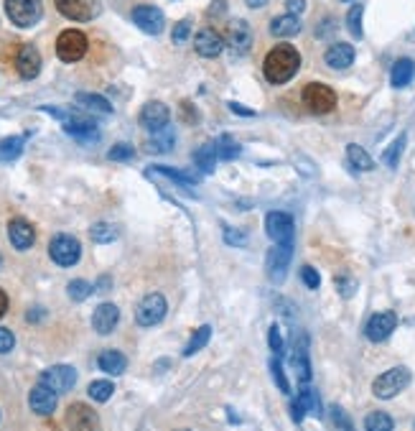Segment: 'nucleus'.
Here are the masks:
<instances>
[{"mask_svg":"<svg viewBox=\"0 0 415 431\" xmlns=\"http://www.w3.org/2000/svg\"><path fill=\"white\" fill-rule=\"evenodd\" d=\"M407 385H410V370L407 368H390L387 372L374 378L372 393L382 401H390V398L400 396Z\"/></svg>","mask_w":415,"mask_h":431,"instance_id":"f03ea898","label":"nucleus"},{"mask_svg":"<svg viewBox=\"0 0 415 431\" xmlns=\"http://www.w3.org/2000/svg\"><path fill=\"white\" fill-rule=\"evenodd\" d=\"M347 161L352 163V169L354 171H372L374 169V161H372V156L362 148V146H357V143H352V146H347Z\"/></svg>","mask_w":415,"mask_h":431,"instance_id":"c756f323","label":"nucleus"},{"mask_svg":"<svg viewBox=\"0 0 415 431\" xmlns=\"http://www.w3.org/2000/svg\"><path fill=\"white\" fill-rule=\"evenodd\" d=\"M64 133L77 138V141H97V138H100L97 126L87 118H69L67 123H64Z\"/></svg>","mask_w":415,"mask_h":431,"instance_id":"b1692460","label":"nucleus"},{"mask_svg":"<svg viewBox=\"0 0 415 431\" xmlns=\"http://www.w3.org/2000/svg\"><path fill=\"white\" fill-rule=\"evenodd\" d=\"M334 286H336L341 299H352V296L357 294V281L352 279V276H336V279H334Z\"/></svg>","mask_w":415,"mask_h":431,"instance_id":"a18cd8bd","label":"nucleus"},{"mask_svg":"<svg viewBox=\"0 0 415 431\" xmlns=\"http://www.w3.org/2000/svg\"><path fill=\"white\" fill-rule=\"evenodd\" d=\"M301 279H303V283H306L308 288L321 286V276H318V271H316L314 265H303V268H301Z\"/></svg>","mask_w":415,"mask_h":431,"instance_id":"8fccbe9b","label":"nucleus"},{"mask_svg":"<svg viewBox=\"0 0 415 431\" xmlns=\"http://www.w3.org/2000/svg\"><path fill=\"white\" fill-rule=\"evenodd\" d=\"M148 174H163V177L174 179V181H179V184H186V186H191V184H196V181H199L196 177H189L186 171L171 169V166H150Z\"/></svg>","mask_w":415,"mask_h":431,"instance_id":"58836bf2","label":"nucleus"},{"mask_svg":"<svg viewBox=\"0 0 415 431\" xmlns=\"http://www.w3.org/2000/svg\"><path fill=\"white\" fill-rule=\"evenodd\" d=\"M189 34H191V21L189 18H183V21H179V23L174 26L171 39H174V43H183L186 39H189Z\"/></svg>","mask_w":415,"mask_h":431,"instance_id":"09e8293b","label":"nucleus"},{"mask_svg":"<svg viewBox=\"0 0 415 431\" xmlns=\"http://www.w3.org/2000/svg\"><path fill=\"white\" fill-rule=\"evenodd\" d=\"M8 240L16 250H28L36 243V230L26 217H13L8 222Z\"/></svg>","mask_w":415,"mask_h":431,"instance_id":"6ab92c4d","label":"nucleus"},{"mask_svg":"<svg viewBox=\"0 0 415 431\" xmlns=\"http://www.w3.org/2000/svg\"><path fill=\"white\" fill-rule=\"evenodd\" d=\"M97 365H100L102 372H108V375H123L125 368H128V357L123 352H117V350H105L100 352L97 357Z\"/></svg>","mask_w":415,"mask_h":431,"instance_id":"c85d7f7f","label":"nucleus"},{"mask_svg":"<svg viewBox=\"0 0 415 431\" xmlns=\"http://www.w3.org/2000/svg\"><path fill=\"white\" fill-rule=\"evenodd\" d=\"M321 416V401H318V393H316L311 385H303L301 393L291 401V419L296 423H301L306 416Z\"/></svg>","mask_w":415,"mask_h":431,"instance_id":"f8f14e48","label":"nucleus"},{"mask_svg":"<svg viewBox=\"0 0 415 431\" xmlns=\"http://www.w3.org/2000/svg\"><path fill=\"white\" fill-rule=\"evenodd\" d=\"M209 337H212V327H209V324L199 327V330H196V332H194V334H191L189 345L183 347V357L196 355V352H199L201 347H204V345H207V342H209Z\"/></svg>","mask_w":415,"mask_h":431,"instance_id":"c9c22d12","label":"nucleus"},{"mask_svg":"<svg viewBox=\"0 0 415 431\" xmlns=\"http://www.w3.org/2000/svg\"><path fill=\"white\" fill-rule=\"evenodd\" d=\"M293 368H296V375L298 381L306 385L311 383V360H308V342L306 339H296V350H293Z\"/></svg>","mask_w":415,"mask_h":431,"instance_id":"bb28decb","label":"nucleus"},{"mask_svg":"<svg viewBox=\"0 0 415 431\" xmlns=\"http://www.w3.org/2000/svg\"><path fill=\"white\" fill-rule=\"evenodd\" d=\"M265 232L273 243H293L296 222L291 212H270L265 217Z\"/></svg>","mask_w":415,"mask_h":431,"instance_id":"1a4fd4ad","label":"nucleus"},{"mask_svg":"<svg viewBox=\"0 0 415 431\" xmlns=\"http://www.w3.org/2000/svg\"><path fill=\"white\" fill-rule=\"evenodd\" d=\"M174 146H176L174 130L163 128V130H156V133H153V136L148 138L145 148H148V151H156V153H168L171 148H174Z\"/></svg>","mask_w":415,"mask_h":431,"instance_id":"7c9ffc66","label":"nucleus"},{"mask_svg":"<svg viewBox=\"0 0 415 431\" xmlns=\"http://www.w3.org/2000/svg\"><path fill=\"white\" fill-rule=\"evenodd\" d=\"M291 258H293V243H275V248H270L265 271H267V276H270L273 283H283V281H285V273H288Z\"/></svg>","mask_w":415,"mask_h":431,"instance_id":"6e6552de","label":"nucleus"},{"mask_svg":"<svg viewBox=\"0 0 415 431\" xmlns=\"http://www.w3.org/2000/svg\"><path fill=\"white\" fill-rule=\"evenodd\" d=\"M57 3V10L69 21H92V18L100 16V0H54Z\"/></svg>","mask_w":415,"mask_h":431,"instance_id":"9b49d317","label":"nucleus"},{"mask_svg":"<svg viewBox=\"0 0 415 431\" xmlns=\"http://www.w3.org/2000/svg\"><path fill=\"white\" fill-rule=\"evenodd\" d=\"M354 57H357V51L352 43H332L324 54V61L329 64L332 69H349L354 64Z\"/></svg>","mask_w":415,"mask_h":431,"instance_id":"5701e85b","label":"nucleus"},{"mask_svg":"<svg viewBox=\"0 0 415 431\" xmlns=\"http://www.w3.org/2000/svg\"><path fill=\"white\" fill-rule=\"evenodd\" d=\"M130 16H133V23L141 28L143 34L150 36H158L163 31V26H166V18H163L161 8H156V6H138V8H133Z\"/></svg>","mask_w":415,"mask_h":431,"instance_id":"dca6fc26","label":"nucleus"},{"mask_svg":"<svg viewBox=\"0 0 415 431\" xmlns=\"http://www.w3.org/2000/svg\"><path fill=\"white\" fill-rule=\"evenodd\" d=\"M39 381L51 388L54 393H69L77 385V370L72 365H51L41 372Z\"/></svg>","mask_w":415,"mask_h":431,"instance_id":"9d476101","label":"nucleus"},{"mask_svg":"<svg viewBox=\"0 0 415 431\" xmlns=\"http://www.w3.org/2000/svg\"><path fill=\"white\" fill-rule=\"evenodd\" d=\"M0 268H3V258H0Z\"/></svg>","mask_w":415,"mask_h":431,"instance_id":"bf43d9fd","label":"nucleus"},{"mask_svg":"<svg viewBox=\"0 0 415 431\" xmlns=\"http://www.w3.org/2000/svg\"><path fill=\"white\" fill-rule=\"evenodd\" d=\"M16 347V337H13V332L6 330V327H0V355H6Z\"/></svg>","mask_w":415,"mask_h":431,"instance_id":"3c124183","label":"nucleus"},{"mask_svg":"<svg viewBox=\"0 0 415 431\" xmlns=\"http://www.w3.org/2000/svg\"><path fill=\"white\" fill-rule=\"evenodd\" d=\"M245 3H247L250 8H263V6H265L267 0H245Z\"/></svg>","mask_w":415,"mask_h":431,"instance_id":"4d7b16f0","label":"nucleus"},{"mask_svg":"<svg viewBox=\"0 0 415 431\" xmlns=\"http://www.w3.org/2000/svg\"><path fill=\"white\" fill-rule=\"evenodd\" d=\"M329 419H332V423H334V431H354L352 419H349V414L341 406L329 408Z\"/></svg>","mask_w":415,"mask_h":431,"instance_id":"37998d69","label":"nucleus"},{"mask_svg":"<svg viewBox=\"0 0 415 431\" xmlns=\"http://www.w3.org/2000/svg\"><path fill=\"white\" fill-rule=\"evenodd\" d=\"M225 43L232 51H237V54L250 51V46H252V28H250L247 21H242V18L230 21L225 31Z\"/></svg>","mask_w":415,"mask_h":431,"instance_id":"f3484780","label":"nucleus"},{"mask_svg":"<svg viewBox=\"0 0 415 431\" xmlns=\"http://www.w3.org/2000/svg\"><path fill=\"white\" fill-rule=\"evenodd\" d=\"M168 118H171V110H168L166 105L158 100H150L141 108V118L138 120H141V126L145 130L156 133V130H163L168 126Z\"/></svg>","mask_w":415,"mask_h":431,"instance_id":"a211bd4d","label":"nucleus"},{"mask_svg":"<svg viewBox=\"0 0 415 431\" xmlns=\"http://www.w3.org/2000/svg\"><path fill=\"white\" fill-rule=\"evenodd\" d=\"M225 240L230 243V245H245V243H247L245 232H240V230H232V228H225Z\"/></svg>","mask_w":415,"mask_h":431,"instance_id":"603ef678","label":"nucleus"},{"mask_svg":"<svg viewBox=\"0 0 415 431\" xmlns=\"http://www.w3.org/2000/svg\"><path fill=\"white\" fill-rule=\"evenodd\" d=\"M49 255L51 261L61 265V268H69V265H77L79 258H82V245H79V240L72 235H54L49 243Z\"/></svg>","mask_w":415,"mask_h":431,"instance_id":"423d86ee","label":"nucleus"},{"mask_svg":"<svg viewBox=\"0 0 415 431\" xmlns=\"http://www.w3.org/2000/svg\"><path fill=\"white\" fill-rule=\"evenodd\" d=\"M303 105L314 115H326V112H332L336 108V92L329 85L311 82V85L303 87Z\"/></svg>","mask_w":415,"mask_h":431,"instance_id":"39448f33","label":"nucleus"},{"mask_svg":"<svg viewBox=\"0 0 415 431\" xmlns=\"http://www.w3.org/2000/svg\"><path fill=\"white\" fill-rule=\"evenodd\" d=\"M194 163L199 166L204 174H212L216 166V153H214V146L207 143L201 146V148H196V153H194Z\"/></svg>","mask_w":415,"mask_h":431,"instance_id":"f704fd0d","label":"nucleus"},{"mask_svg":"<svg viewBox=\"0 0 415 431\" xmlns=\"http://www.w3.org/2000/svg\"><path fill=\"white\" fill-rule=\"evenodd\" d=\"M90 235L94 243H112L117 237V230L112 228V225H108V222H97V225L90 230Z\"/></svg>","mask_w":415,"mask_h":431,"instance_id":"c03bdc74","label":"nucleus"},{"mask_svg":"<svg viewBox=\"0 0 415 431\" xmlns=\"http://www.w3.org/2000/svg\"><path fill=\"white\" fill-rule=\"evenodd\" d=\"M168 312V304L163 294H148L141 299V304L135 306V321L141 324V327H156L163 321Z\"/></svg>","mask_w":415,"mask_h":431,"instance_id":"0eeeda50","label":"nucleus"},{"mask_svg":"<svg viewBox=\"0 0 415 431\" xmlns=\"http://www.w3.org/2000/svg\"><path fill=\"white\" fill-rule=\"evenodd\" d=\"M362 18H365V8H362V6H352V8H349L347 28L354 39H362V36H365V31H362Z\"/></svg>","mask_w":415,"mask_h":431,"instance_id":"ea45409f","label":"nucleus"},{"mask_svg":"<svg viewBox=\"0 0 415 431\" xmlns=\"http://www.w3.org/2000/svg\"><path fill=\"white\" fill-rule=\"evenodd\" d=\"M267 345H270V350H273V355H281L283 352L285 342H283V334H281V327H278V324H273L270 332H267Z\"/></svg>","mask_w":415,"mask_h":431,"instance_id":"de8ad7c7","label":"nucleus"},{"mask_svg":"<svg viewBox=\"0 0 415 431\" xmlns=\"http://www.w3.org/2000/svg\"><path fill=\"white\" fill-rule=\"evenodd\" d=\"M398 327V314L395 312H377L370 317L365 327V334L370 342H385Z\"/></svg>","mask_w":415,"mask_h":431,"instance_id":"4468645a","label":"nucleus"},{"mask_svg":"<svg viewBox=\"0 0 415 431\" xmlns=\"http://www.w3.org/2000/svg\"><path fill=\"white\" fill-rule=\"evenodd\" d=\"M194 49L204 59H216L222 54V49H225V36L219 34L216 28L207 26V28L196 31V36H194Z\"/></svg>","mask_w":415,"mask_h":431,"instance_id":"2eb2a0df","label":"nucleus"},{"mask_svg":"<svg viewBox=\"0 0 415 431\" xmlns=\"http://www.w3.org/2000/svg\"><path fill=\"white\" fill-rule=\"evenodd\" d=\"M57 396L59 393L46 388L43 383H39V385L31 388V393H28V406H31V411L39 416H51L54 411H57Z\"/></svg>","mask_w":415,"mask_h":431,"instance_id":"412c9836","label":"nucleus"},{"mask_svg":"<svg viewBox=\"0 0 415 431\" xmlns=\"http://www.w3.org/2000/svg\"><path fill=\"white\" fill-rule=\"evenodd\" d=\"M16 69L23 79H34V77H39V72H41V54H39V49L31 46V43L21 46L16 54Z\"/></svg>","mask_w":415,"mask_h":431,"instance_id":"aec40b11","label":"nucleus"},{"mask_svg":"<svg viewBox=\"0 0 415 431\" xmlns=\"http://www.w3.org/2000/svg\"><path fill=\"white\" fill-rule=\"evenodd\" d=\"M341 3H354V0H341Z\"/></svg>","mask_w":415,"mask_h":431,"instance_id":"13d9d810","label":"nucleus"},{"mask_svg":"<svg viewBox=\"0 0 415 431\" xmlns=\"http://www.w3.org/2000/svg\"><path fill=\"white\" fill-rule=\"evenodd\" d=\"M23 143H26V136H13V138H6V141H0V159H18L21 151H23Z\"/></svg>","mask_w":415,"mask_h":431,"instance_id":"4c0bfd02","label":"nucleus"},{"mask_svg":"<svg viewBox=\"0 0 415 431\" xmlns=\"http://www.w3.org/2000/svg\"><path fill=\"white\" fill-rule=\"evenodd\" d=\"M285 10L291 13V16H298L306 10V0H285Z\"/></svg>","mask_w":415,"mask_h":431,"instance_id":"864d4df0","label":"nucleus"},{"mask_svg":"<svg viewBox=\"0 0 415 431\" xmlns=\"http://www.w3.org/2000/svg\"><path fill=\"white\" fill-rule=\"evenodd\" d=\"M270 372H273V378H275V385H278V390L288 396V393H291V383H288V378H285V370H283L281 355H275L273 360H270Z\"/></svg>","mask_w":415,"mask_h":431,"instance_id":"79ce46f5","label":"nucleus"},{"mask_svg":"<svg viewBox=\"0 0 415 431\" xmlns=\"http://www.w3.org/2000/svg\"><path fill=\"white\" fill-rule=\"evenodd\" d=\"M301 67V54L293 43H278L267 51L265 64H263V74L270 85H285L291 82Z\"/></svg>","mask_w":415,"mask_h":431,"instance_id":"f257e3e1","label":"nucleus"},{"mask_svg":"<svg viewBox=\"0 0 415 431\" xmlns=\"http://www.w3.org/2000/svg\"><path fill=\"white\" fill-rule=\"evenodd\" d=\"M67 429L69 431H100V416L87 403H72L67 408Z\"/></svg>","mask_w":415,"mask_h":431,"instance_id":"ddd939ff","label":"nucleus"},{"mask_svg":"<svg viewBox=\"0 0 415 431\" xmlns=\"http://www.w3.org/2000/svg\"><path fill=\"white\" fill-rule=\"evenodd\" d=\"M117 321H120V309H117L115 304H110V301L100 304L97 309H94V314H92V327H94L97 334H110V332H115Z\"/></svg>","mask_w":415,"mask_h":431,"instance_id":"4be33fe9","label":"nucleus"},{"mask_svg":"<svg viewBox=\"0 0 415 431\" xmlns=\"http://www.w3.org/2000/svg\"><path fill=\"white\" fill-rule=\"evenodd\" d=\"M6 16L18 28H31L41 21L43 6L41 0H6Z\"/></svg>","mask_w":415,"mask_h":431,"instance_id":"20e7f679","label":"nucleus"},{"mask_svg":"<svg viewBox=\"0 0 415 431\" xmlns=\"http://www.w3.org/2000/svg\"><path fill=\"white\" fill-rule=\"evenodd\" d=\"M405 133H400L395 141H392L385 151H382V161H385V166L387 169H398V163H400V156H403V151H405Z\"/></svg>","mask_w":415,"mask_h":431,"instance_id":"473e14b6","label":"nucleus"},{"mask_svg":"<svg viewBox=\"0 0 415 431\" xmlns=\"http://www.w3.org/2000/svg\"><path fill=\"white\" fill-rule=\"evenodd\" d=\"M90 49V41H87V36L79 31V28H67V31H61L57 39V57L64 64H74L79 61L87 54Z\"/></svg>","mask_w":415,"mask_h":431,"instance_id":"7ed1b4c3","label":"nucleus"},{"mask_svg":"<svg viewBox=\"0 0 415 431\" xmlns=\"http://www.w3.org/2000/svg\"><path fill=\"white\" fill-rule=\"evenodd\" d=\"M392 429H395V421H392L390 414H385V411H372V414H367L365 431H392Z\"/></svg>","mask_w":415,"mask_h":431,"instance_id":"72a5a7b5","label":"nucleus"},{"mask_svg":"<svg viewBox=\"0 0 415 431\" xmlns=\"http://www.w3.org/2000/svg\"><path fill=\"white\" fill-rule=\"evenodd\" d=\"M94 291V286H92L90 281H84V279H74V281H69V286H67V294L72 301H84V299H90V294Z\"/></svg>","mask_w":415,"mask_h":431,"instance_id":"a19ab883","label":"nucleus"},{"mask_svg":"<svg viewBox=\"0 0 415 431\" xmlns=\"http://www.w3.org/2000/svg\"><path fill=\"white\" fill-rule=\"evenodd\" d=\"M74 102L79 108L90 112H97V115H110L112 112V102L105 97V94H94V92H77Z\"/></svg>","mask_w":415,"mask_h":431,"instance_id":"393cba45","label":"nucleus"},{"mask_svg":"<svg viewBox=\"0 0 415 431\" xmlns=\"http://www.w3.org/2000/svg\"><path fill=\"white\" fill-rule=\"evenodd\" d=\"M301 18L291 16V13H283V16L273 18L270 21V34L281 36V39H288V36H298L301 34Z\"/></svg>","mask_w":415,"mask_h":431,"instance_id":"cd10ccee","label":"nucleus"},{"mask_svg":"<svg viewBox=\"0 0 415 431\" xmlns=\"http://www.w3.org/2000/svg\"><path fill=\"white\" fill-rule=\"evenodd\" d=\"M87 393H90L92 401L105 403V401H110V396L115 393V383L112 381H92L90 388H87Z\"/></svg>","mask_w":415,"mask_h":431,"instance_id":"e433bc0d","label":"nucleus"},{"mask_svg":"<svg viewBox=\"0 0 415 431\" xmlns=\"http://www.w3.org/2000/svg\"><path fill=\"white\" fill-rule=\"evenodd\" d=\"M6 312H8V296H6V291L0 288V319L6 317Z\"/></svg>","mask_w":415,"mask_h":431,"instance_id":"6e6d98bb","label":"nucleus"},{"mask_svg":"<svg viewBox=\"0 0 415 431\" xmlns=\"http://www.w3.org/2000/svg\"><path fill=\"white\" fill-rule=\"evenodd\" d=\"M214 153L219 156V159H225V161H232V159H237L240 156V143L234 141L230 133H222V136L216 138L214 143Z\"/></svg>","mask_w":415,"mask_h":431,"instance_id":"2f4dec72","label":"nucleus"},{"mask_svg":"<svg viewBox=\"0 0 415 431\" xmlns=\"http://www.w3.org/2000/svg\"><path fill=\"white\" fill-rule=\"evenodd\" d=\"M413 77H415V61L407 59V57H403V59H398L395 64H392L390 85L395 87V90H400V87L410 85V82H413Z\"/></svg>","mask_w":415,"mask_h":431,"instance_id":"a878e982","label":"nucleus"},{"mask_svg":"<svg viewBox=\"0 0 415 431\" xmlns=\"http://www.w3.org/2000/svg\"><path fill=\"white\" fill-rule=\"evenodd\" d=\"M230 110H232L234 115H242V118H255V110H250V108H245L240 102H230Z\"/></svg>","mask_w":415,"mask_h":431,"instance_id":"5fc2aeb1","label":"nucleus"},{"mask_svg":"<svg viewBox=\"0 0 415 431\" xmlns=\"http://www.w3.org/2000/svg\"><path fill=\"white\" fill-rule=\"evenodd\" d=\"M133 156H135V148L130 143H115L108 151V159L110 161H130Z\"/></svg>","mask_w":415,"mask_h":431,"instance_id":"49530a36","label":"nucleus"}]
</instances>
